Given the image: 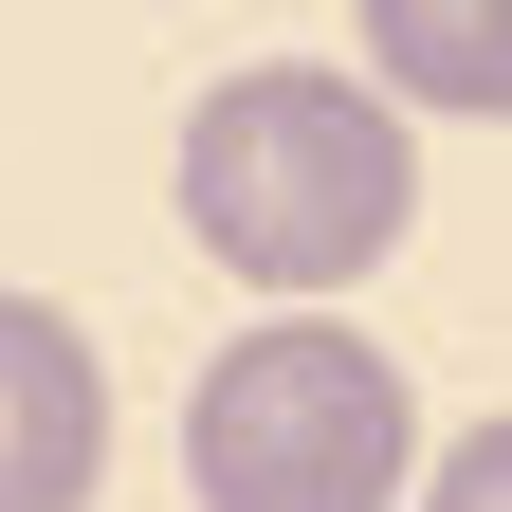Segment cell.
Instances as JSON below:
<instances>
[{
    "instance_id": "cell-1",
    "label": "cell",
    "mask_w": 512,
    "mask_h": 512,
    "mask_svg": "<svg viewBox=\"0 0 512 512\" xmlns=\"http://www.w3.org/2000/svg\"><path fill=\"white\" fill-rule=\"evenodd\" d=\"M421 220V147H403V92L384 74H330V55H275V74H220L183 110V238L220 256L238 293H348L384 275Z\"/></svg>"
},
{
    "instance_id": "cell-2",
    "label": "cell",
    "mask_w": 512,
    "mask_h": 512,
    "mask_svg": "<svg viewBox=\"0 0 512 512\" xmlns=\"http://www.w3.org/2000/svg\"><path fill=\"white\" fill-rule=\"evenodd\" d=\"M183 494L202 512H403L421 494V384L403 348L275 311L183 384Z\"/></svg>"
},
{
    "instance_id": "cell-3",
    "label": "cell",
    "mask_w": 512,
    "mask_h": 512,
    "mask_svg": "<svg viewBox=\"0 0 512 512\" xmlns=\"http://www.w3.org/2000/svg\"><path fill=\"white\" fill-rule=\"evenodd\" d=\"M110 494V366L74 311L0 293V512H92Z\"/></svg>"
},
{
    "instance_id": "cell-4",
    "label": "cell",
    "mask_w": 512,
    "mask_h": 512,
    "mask_svg": "<svg viewBox=\"0 0 512 512\" xmlns=\"http://www.w3.org/2000/svg\"><path fill=\"white\" fill-rule=\"evenodd\" d=\"M366 74L403 110H494L512 128V0H366Z\"/></svg>"
},
{
    "instance_id": "cell-5",
    "label": "cell",
    "mask_w": 512,
    "mask_h": 512,
    "mask_svg": "<svg viewBox=\"0 0 512 512\" xmlns=\"http://www.w3.org/2000/svg\"><path fill=\"white\" fill-rule=\"evenodd\" d=\"M421 512H512V421H458L421 458Z\"/></svg>"
}]
</instances>
